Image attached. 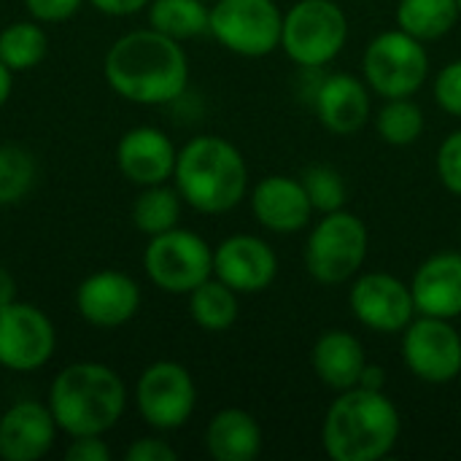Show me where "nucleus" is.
<instances>
[{"label": "nucleus", "mask_w": 461, "mask_h": 461, "mask_svg": "<svg viewBox=\"0 0 461 461\" xmlns=\"http://www.w3.org/2000/svg\"><path fill=\"white\" fill-rule=\"evenodd\" d=\"M397 405L373 389H346L321 424V446L332 461H381L400 440Z\"/></svg>", "instance_id": "2"}, {"label": "nucleus", "mask_w": 461, "mask_h": 461, "mask_svg": "<svg viewBox=\"0 0 461 461\" xmlns=\"http://www.w3.org/2000/svg\"><path fill=\"white\" fill-rule=\"evenodd\" d=\"M459 0H400L397 24L419 41H438L459 22Z\"/></svg>", "instance_id": "23"}, {"label": "nucleus", "mask_w": 461, "mask_h": 461, "mask_svg": "<svg viewBox=\"0 0 461 461\" xmlns=\"http://www.w3.org/2000/svg\"><path fill=\"white\" fill-rule=\"evenodd\" d=\"M57 348L51 319L32 303H8L0 308V367L11 373L41 370Z\"/></svg>", "instance_id": "11"}, {"label": "nucleus", "mask_w": 461, "mask_h": 461, "mask_svg": "<svg viewBox=\"0 0 461 461\" xmlns=\"http://www.w3.org/2000/svg\"><path fill=\"white\" fill-rule=\"evenodd\" d=\"M348 305L359 324L373 332L394 335L416 319L413 292L392 273H365L348 292Z\"/></svg>", "instance_id": "13"}, {"label": "nucleus", "mask_w": 461, "mask_h": 461, "mask_svg": "<svg viewBox=\"0 0 461 461\" xmlns=\"http://www.w3.org/2000/svg\"><path fill=\"white\" fill-rule=\"evenodd\" d=\"M284 11L276 0H213L208 32L238 57H267L281 46Z\"/></svg>", "instance_id": "8"}, {"label": "nucleus", "mask_w": 461, "mask_h": 461, "mask_svg": "<svg viewBox=\"0 0 461 461\" xmlns=\"http://www.w3.org/2000/svg\"><path fill=\"white\" fill-rule=\"evenodd\" d=\"M303 186L311 197V205L313 211H321V213H332V211H340L348 200V189H346V181L343 176L330 167V165H311L303 170Z\"/></svg>", "instance_id": "30"}, {"label": "nucleus", "mask_w": 461, "mask_h": 461, "mask_svg": "<svg viewBox=\"0 0 461 461\" xmlns=\"http://www.w3.org/2000/svg\"><path fill=\"white\" fill-rule=\"evenodd\" d=\"M211 8L205 0H151L149 24L176 41H189L208 32Z\"/></svg>", "instance_id": "25"}, {"label": "nucleus", "mask_w": 461, "mask_h": 461, "mask_svg": "<svg viewBox=\"0 0 461 461\" xmlns=\"http://www.w3.org/2000/svg\"><path fill=\"white\" fill-rule=\"evenodd\" d=\"M178 151L159 127H135L122 135L116 146V165L122 176L138 186H157L173 178Z\"/></svg>", "instance_id": "17"}, {"label": "nucleus", "mask_w": 461, "mask_h": 461, "mask_svg": "<svg viewBox=\"0 0 461 461\" xmlns=\"http://www.w3.org/2000/svg\"><path fill=\"white\" fill-rule=\"evenodd\" d=\"M127 408V389L119 373L97 362L68 365L49 386V411L70 438L111 432Z\"/></svg>", "instance_id": "3"}, {"label": "nucleus", "mask_w": 461, "mask_h": 461, "mask_svg": "<svg viewBox=\"0 0 461 461\" xmlns=\"http://www.w3.org/2000/svg\"><path fill=\"white\" fill-rule=\"evenodd\" d=\"M262 427L240 408L219 411L205 429V448L216 461H254L262 454Z\"/></svg>", "instance_id": "22"}, {"label": "nucleus", "mask_w": 461, "mask_h": 461, "mask_svg": "<svg viewBox=\"0 0 461 461\" xmlns=\"http://www.w3.org/2000/svg\"><path fill=\"white\" fill-rule=\"evenodd\" d=\"M100 14H108V16H130V14H138L140 8H146L151 0H89Z\"/></svg>", "instance_id": "36"}, {"label": "nucleus", "mask_w": 461, "mask_h": 461, "mask_svg": "<svg viewBox=\"0 0 461 461\" xmlns=\"http://www.w3.org/2000/svg\"><path fill=\"white\" fill-rule=\"evenodd\" d=\"M178 219H181L178 189L157 184V186H143V192L135 197L132 221L143 235H149V238L162 235L173 227H178Z\"/></svg>", "instance_id": "26"}, {"label": "nucleus", "mask_w": 461, "mask_h": 461, "mask_svg": "<svg viewBox=\"0 0 461 461\" xmlns=\"http://www.w3.org/2000/svg\"><path fill=\"white\" fill-rule=\"evenodd\" d=\"M38 162L35 157L14 143L0 146V208L19 203L35 184Z\"/></svg>", "instance_id": "29"}, {"label": "nucleus", "mask_w": 461, "mask_h": 461, "mask_svg": "<svg viewBox=\"0 0 461 461\" xmlns=\"http://www.w3.org/2000/svg\"><path fill=\"white\" fill-rule=\"evenodd\" d=\"M14 300H16V281L5 267H0V308Z\"/></svg>", "instance_id": "38"}, {"label": "nucleus", "mask_w": 461, "mask_h": 461, "mask_svg": "<svg viewBox=\"0 0 461 461\" xmlns=\"http://www.w3.org/2000/svg\"><path fill=\"white\" fill-rule=\"evenodd\" d=\"M313 373L332 392H346L359 384V375L367 365L362 343L346 330H327L319 335L313 354Z\"/></svg>", "instance_id": "21"}, {"label": "nucleus", "mask_w": 461, "mask_h": 461, "mask_svg": "<svg viewBox=\"0 0 461 461\" xmlns=\"http://www.w3.org/2000/svg\"><path fill=\"white\" fill-rule=\"evenodd\" d=\"M251 211L265 230L292 235L311 221L313 205L300 178L267 176L251 192Z\"/></svg>", "instance_id": "18"}, {"label": "nucleus", "mask_w": 461, "mask_h": 461, "mask_svg": "<svg viewBox=\"0 0 461 461\" xmlns=\"http://www.w3.org/2000/svg\"><path fill=\"white\" fill-rule=\"evenodd\" d=\"M375 124L389 146H411L424 132V111L411 97H394L378 111Z\"/></svg>", "instance_id": "28"}, {"label": "nucleus", "mask_w": 461, "mask_h": 461, "mask_svg": "<svg viewBox=\"0 0 461 461\" xmlns=\"http://www.w3.org/2000/svg\"><path fill=\"white\" fill-rule=\"evenodd\" d=\"M384 384H386V373L384 367H375V365H365L362 375H359V384L362 389H373V392H384Z\"/></svg>", "instance_id": "37"}, {"label": "nucleus", "mask_w": 461, "mask_h": 461, "mask_svg": "<svg viewBox=\"0 0 461 461\" xmlns=\"http://www.w3.org/2000/svg\"><path fill=\"white\" fill-rule=\"evenodd\" d=\"M57 421L49 405L22 400L0 416V459L38 461L43 459L57 438Z\"/></svg>", "instance_id": "16"}, {"label": "nucleus", "mask_w": 461, "mask_h": 461, "mask_svg": "<svg viewBox=\"0 0 461 461\" xmlns=\"http://www.w3.org/2000/svg\"><path fill=\"white\" fill-rule=\"evenodd\" d=\"M362 73L367 86L384 100L416 95L429 73L424 41L405 30H386L375 35L365 49Z\"/></svg>", "instance_id": "7"}, {"label": "nucleus", "mask_w": 461, "mask_h": 461, "mask_svg": "<svg viewBox=\"0 0 461 461\" xmlns=\"http://www.w3.org/2000/svg\"><path fill=\"white\" fill-rule=\"evenodd\" d=\"M135 402L140 419L149 427L159 432H173L192 419L197 405V386L184 365L162 359L140 373Z\"/></svg>", "instance_id": "10"}, {"label": "nucleus", "mask_w": 461, "mask_h": 461, "mask_svg": "<svg viewBox=\"0 0 461 461\" xmlns=\"http://www.w3.org/2000/svg\"><path fill=\"white\" fill-rule=\"evenodd\" d=\"M459 8H461V0H459Z\"/></svg>", "instance_id": "40"}, {"label": "nucleus", "mask_w": 461, "mask_h": 461, "mask_svg": "<svg viewBox=\"0 0 461 461\" xmlns=\"http://www.w3.org/2000/svg\"><path fill=\"white\" fill-rule=\"evenodd\" d=\"M213 276L238 294H259L276 281L278 257L257 235H230L213 251Z\"/></svg>", "instance_id": "14"}, {"label": "nucleus", "mask_w": 461, "mask_h": 461, "mask_svg": "<svg viewBox=\"0 0 461 461\" xmlns=\"http://www.w3.org/2000/svg\"><path fill=\"white\" fill-rule=\"evenodd\" d=\"M402 359L424 384H451L461 375V335L448 319L421 316L402 330Z\"/></svg>", "instance_id": "12"}, {"label": "nucleus", "mask_w": 461, "mask_h": 461, "mask_svg": "<svg viewBox=\"0 0 461 461\" xmlns=\"http://www.w3.org/2000/svg\"><path fill=\"white\" fill-rule=\"evenodd\" d=\"M205 3H208V0H205ZM211 3H213V0H211Z\"/></svg>", "instance_id": "41"}, {"label": "nucleus", "mask_w": 461, "mask_h": 461, "mask_svg": "<svg viewBox=\"0 0 461 461\" xmlns=\"http://www.w3.org/2000/svg\"><path fill=\"white\" fill-rule=\"evenodd\" d=\"M367 227L357 213L332 211L311 230L305 243V270L313 281L335 286L351 281L367 257Z\"/></svg>", "instance_id": "6"}, {"label": "nucleus", "mask_w": 461, "mask_h": 461, "mask_svg": "<svg viewBox=\"0 0 461 461\" xmlns=\"http://www.w3.org/2000/svg\"><path fill=\"white\" fill-rule=\"evenodd\" d=\"M438 176L443 186L461 197V130L451 132L438 149Z\"/></svg>", "instance_id": "31"}, {"label": "nucleus", "mask_w": 461, "mask_h": 461, "mask_svg": "<svg viewBox=\"0 0 461 461\" xmlns=\"http://www.w3.org/2000/svg\"><path fill=\"white\" fill-rule=\"evenodd\" d=\"M435 100L438 105L451 113V116H461V59L446 65L440 73H438V81H435Z\"/></svg>", "instance_id": "32"}, {"label": "nucleus", "mask_w": 461, "mask_h": 461, "mask_svg": "<svg viewBox=\"0 0 461 461\" xmlns=\"http://www.w3.org/2000/svg\"><path fill=\"white\" fill-rule=\"evenodd\" d=\"M176 189L194 211L219 216L240 205L249 189V167L238 146L219 135L192 138L176 159Z\"/></svg>", "instance_id": "4"}, {"label": "nucleus", "mask_w": 461, "mask_h": 461, "mask_svg": "<svg viewBox=\"0 0 461 461\" xmlns=\"http://www.w3.org/2000/svg\"><path fill=\"white\" fill-rule=\"evenodd\" d=\"M416 313L435 319L461 316V251H440L429 257L411 284Z\"/></svg>", "instance_id": "19"}, {"label": "nucleus", "mask_w": 461, "mask_h": 461, "mask_svg": "<svg viewBox=\"0 0 461 461\" xmlns=\"http://www.w3.org/2000/svg\"><path fill=\"white\" fill-rule=\"evenodd\" d=\"M140 308L138 284L119 270H100L86 276L76 289L78 316L100 330H113L127 324Z\"/></svg>", "instance_id": "15"}, {"label": "nucleus", "mask_w": 461, "mask_h": 461, "mask_svg": "<svg viewBox=\"0 0 461 461\" xmlns=\"http://www.w3.org/2000/svg\"><path fill=\"white\" fill-rule=\"evenodd\" d=\"M348 41V19L335 0H297L284 14L281 49L305 68L319 70L330 65Z\"/></svg>", "instance_id": "5"}, {"label": "nucleus", "mask_w": 461, "mask_h": 461, "mask_svg": "<svg viewBox=\"0 0 461 461\" xmlns=\"http://www.w3.org/2000/svg\"><path fill=\"white\" fill-rule=\"evenodd\" d=\"M49 51V38L38 22H11L0 30V62L14 73L35 68Z\"/></svg>", "instance_id": "27"}, {"label": "nucleus", "mask_w": 461, "mask_h": 461, "mask_svg": "<svg viewBox=\"0 0 461 461\" xmlns=\"http://www.w3.org/2000/svg\"><path fill=\"white\" fill-rule=\"evenodd\" d=\"M238 292L230 289L219 278L203 281L189 292V313L192 321L205 332H224L238 321Z\"/></svg>", "instance_id": "24"}, {"label": "nucleus", "mask_w": 461, "mask_h": 461, "mask_svg": "<svg viewBox=\"0 0 461 461\" xmlns=\"http://www.w3.org/2000/svg\"><path fill=\"white\" fill-rule=\"evenodd\" d=\"M108 86L138 105H165L178 100L189 84V59L181 41L151 30L122 35L103 62Z\"/></svg>", "instance_id": "1"}, {"label": "nucleus", "mask_w": 461, "mask_h": 461, "mask_svg": "<svg viewBox=\"0 0 461 461\" xmlns=\"http://www.w3.org/2000/svg\"><path fill=\"white\" fill-rule=\"evenodd\" d=\"M11 89H14V70H11L8 65H3V62H0V108L5 105V100H8V95H11Z\"/></svg>", "instance_id": "39"}, {"label": "nucleus", "mask_w": 461, "mask_h": 461, "mask_svg": "<svg viewBox=\"0 0 461 461\" xmlns=\"http://www.w3.org/2000/svg\"><path fill=\"white\" fill-rule=\"evenodd\" d=\"M149 281L167 294H189L213 276V251L192 230L173 227L154 235L143 254Z\"/></svg>", "instance_id": "9"}, {"label": "nucleus", "mask_w": 461, "mask_h": 461, "mask_svg": "<svg viewBox=\"0 0 461 461\" xmlns=\"http://www.w3.org/2000/svg\"><path fill=\"white\" fill-rule=\"evenodd\" d=\"M313 108L319 122L330 132L354 135L367 124L373 105H370V92L359 78L348 73H332L324 76L321 84L316 86Z\"/></svg>", "instance_id": "20"}, {"label": "nucleus", "mask_w": 461, "mask_h": 461, "mask_svg": "<svg viewBox=\"0 0 461 461\" xmlns=\"http://www.w3.org/2000/svg\"><path fill=\"white\" fill-rule=\"evenodd\" d=\"M124 459L127 461H176L178 459V451L159 440V438H140L135 440L127 451H124Z\"/></svg>", "instance_id": "34"}, {"label": "nucleus", "mask_w": 461, "mask_h": 461, "mask_svg": "<svg viewBox=\"0 0 461 461\" xmlns=\"http://www.w3.org/2000/svg\"><path fill=\"white\" fill-rule=\"evenodd\" d=\"M68 461H111V448L105 446L103 435L73 438L70 448L65 451Z\"/></svg>", "instance_id": "35"}, {"label": "nucleus", "mask_w": 461, "mask_h": 461, "mask_svg": "<svg viewBox=\"0 0 461 461\" xmlns=\"http://www.w3.org/2000/svg\"><path fill=\"white\" fill-rule=\"evenodd\" d=\"M81 3L84 0H24L30 16L35 22H49V24L70 19L81 8Z\"/></svg>", "instance_id": "33"}]
</instances>
